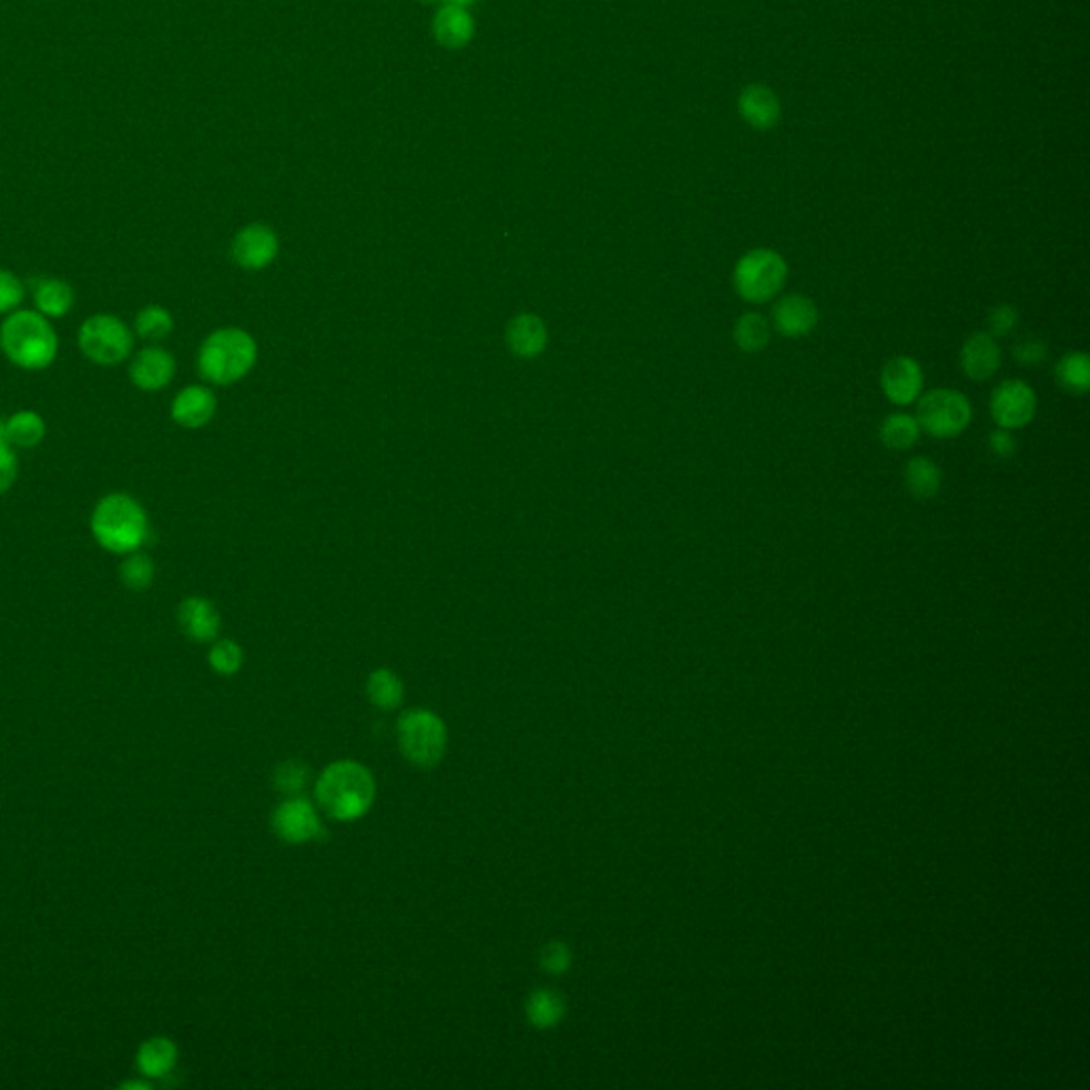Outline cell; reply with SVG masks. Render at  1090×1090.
I'll list each match as a JSON object with an SVG mask.
<instances>
[{
  "label": "cell",
  "mask_w": 1090,
  "mask_h": 1090,
  "mask_svg": "<svg viewBox=\"0 0 1090 1090\" xmlns=\"http://www.w3.org/2000/svg\"><path fill=\"white\" fill-rule=\"evenodd\" d=\"M96 543L111 554H131L150 537V522L143 506L126 492L103 497L90 518Z\"/></svg>",
  "instance_id": "obj_1"
},
{
  "label": "cell",
  "mask_w": 1090,
  "mask_h": 1090,
  "mask_svg": "<svg viewBox=\"0 0 1090 1090\" xmlns=\"http://www.w3.org/2000/svg\"><path fill=\"white\" fill-rule=\"evenodd\" d=\"M319 807L335 821H358L371 807L375 780L371 772L356 761H337L328 765L316 784Z\"/></svg>",
  "instance_id": "obj_2"
},
{
  "label": "cell",
  "mask_w": 1090,
  "mask_h": 1090,
  "mask_svg": "<svg viewBox=\"0 0 1090 1090\" xmlns=\"http://www.w3.org/2000/svg\"><path fill=\"white\" fill-rule=\"evenodd\" d=\"M0 349L16 367L43 371L58 356V337L39 312H11L0 324Z\"/></svg>",
  "instance_id": "obj_3"
},
{
  "label": "cell",
  "mask_w": 1090,
  "mask_h": 1090,
  "mask_svg": "<svg viewBox=\"0 0 1090 1090\" xmlns=\"http://www.w3.org/2000/svg\"><path fill=\"white\" fill-rule=\"evenodd\" d=\"M256 344L241 328H220L212 333L198 352V371L203 379L226 386L240 381L256 363Z\"/></svg>",
  "instance_id": "obj_4"
},
{
  "label": "cell",
  "mask_w": 1090,
  "mask_h": 1090,
  "mask_svg": "<svg viewBox=\"0 0 1090 1090\" xmlns=\"http://www.w3.org/2000/svg\"><path fill=\"white\" fill-rule=\"evenodd\" d=\"M788 279V263L782 254L758 247L744 254L733 268V286L735 293L745 303L763 305L770 303L784 291Z\"/></svg>",
  "instance_id": "obj_5"
},
{
  "label": "cell",
  "mask_w": 1090,
  "mask_h": 1090,
  "mask_svg": "<svg viewBox=\"0 0 1090 1090\" xmlns=\"http://www.w3.org/2000/svg\"><path fill=\"white\" fill-rule=\"evenodd\" d=\"M400 752L416 767L430 770L439 765L448 747L444 720L428 710H411L399 720Z\"/></svg>",
  "instance_id": "obj_6"
},
{
  "label": "cell",
  "mask_w": 1090,
  "mask_h": 1090,
  "mask_svg": "<svg viewBox=\"0 0 1090 1090\" xmlns=\"http://www.w3.org/2000/svg\"><path fill=\"white\" fill-rule=\"evenodd\" d=\"M78 342L81 354L90 363L115 367L133 354L134 333L122 319L111 314H96L81 324Z\"/></svg>",
  "instance_id": "obj_7"
},
{
  "label": "cell",
  "mask_w": 1090,
  "mask_h": 1090,
  "mask_svg": "<svg viewBox=\"0 0 1090 1090\" xmlns=\"http://www.w3.org/2000/svg\"><path fill=\"white\" fill-rule=\"evenodd\" d=\"M974 409L969 399L953 388H935L918 403L920 430L935 439H955L971 425Z\"/></svg>",
  "instance_id": "obj_8"
},
{
  "label": "cell",
  "mask_w": 1090,
  "mask_h": 1090,
  "mask_svg": "<svg viewBox=\"0 0 1090 1090\" xmlns=\"http://www.w3.org/2000/svg\"><path fill=\"white\" fill-rule=\"evenodd\" d=\"M1038 414V395L1022 379H1006L990 395V416L999 428H1025Z\"/></svg>",
  "instance_id": "obj_9"
},
{
  "label": "cell",
  "mask_w": 1090,
  "mask_h": 1090,
  "mask_svg": "<svg viewBox=\"0 0 1090 1090\" xmlns=\"http://www.w3.org/2000/svg\"><path fill=\"white\" fill-rule=\"evenodd\" d=\"M882 393L895 405H911L920 399L925 388V373L916 358L895 356L890 358L879 375Z\"/></svg>",
  "instance_id": "obj_10"
},
{
  "label": "cell",
  "mask_w": 1090,
  "mask_h": 1090,
  "mask_svg": "<svg viewBox=\"0 0 1090 1090\" xmlns=\"http://www.w3.org/2000/svg\"><path fill=\"white\" fill-rule=\"evenodd\" d=\"M273 828L277 837L288 844H305L322 835L318 812L305 798H288L277 805L273 814Z\"/></svg>",
  "instance_id": "obj_11"
},
{
  "label": "cell",
  "mask_w": 1090,
  "mask_h": 1090,
  "mask_svg": "<svg viewBox=\"0 0 1090 1090\" xmlns=\"http://www.w3.org/2000/svg\"><path fill=\"white\" fill-rule=\"evenodd\" d=\"M821 312L816 303L805 294H786L773 305V328L788 339H801L812 335L818 326Z\"/></svg>",
  "instance_id": "obj_12"
},
{
  "label": "cell",
  "mask_w": 1090,
  "mask_h": 1090,
  "mask_svg": "<svg viewBox=\"0 0 1090 1090\" xmlns=\"http://www.w3.org/2000/svg\"><path fill=\"white\" fill-rule=\"evenodd\" d=\"M279 241L265 224H249L233 241V258L247 271H261L277 258Z\"/></svg>",
  "instance_id": "obj_13"
},
{
  "label": "cell",
  "mask_w": 1090,
  "mask_h": 1090,
  "mask_svg": "<svg viewBox=\"0 0 1090 1090\" xmlns=\"http://www.w3.org/2000/svg\"><path fill=\"white\" fill-rule=\"evenodd\" d=\"M960 369L971 381H988L1001 367V347L988 333H974L965 339L958 354Z\"/></svg>",
  "instance_id": "obj_14"
},
{
  "label": "cell",
  "mask_w": 1090,
  "mask_h": 1090,
  "mask_svg": "<svg viewBox=\"0 0 1090 1090\" xmlns=\"http://www.w3.org/2000/svg\"><path fill=\"white\" fill-rule=\"evenodd\" d=\"M129 375L139 390L159 393L175 377V358L164 347H143L134 356Z\"/></svg>",
  "instance_id": "obj_15"
},
{
  "label": "cell",
  "mask_w": 1090,
  "mask_h": 1090,
  "mask_svg": "<svg viewBox=\"0 0 1090 1090\" xmlns=\"http://www.w3.org/2000/svg\"><path fill=\"white\" fill-rule=\"evenodd\" d=\"M215 397L205 386H187L171 405V418L184 428H201L215 414Z\"/></svg>",
  "instance_id": "obj_16"
},
{
  "label": "cell",
  "mask_w": 1090,
  "mask_h": 1090,
  "mask_svg": "<svg viewBox=\"0 0 1090 1090\" xmlns=\"http://www.w3.org/2000/svg\"><path fill=\"white\" fill-rule=\"evenodd\" d=\"M177 618L184 633L194 641H212L220 631V613L212 601L203 597H190L182 601Z\"/></svg>",
  "instance_id": "obj_17"
},
{
  "label": "cell",
  "mask_w": 1090,
  "mask_h": 1090,
  "mask_svg": "<svg viewBox=\"0 0 1090 1090\" xmlns=\"http://www.w3.org/2000/svg\"><path fill=\"white\" fill-rule=\"evenodd\" d=\"M507 344L516 356H522V358L539 356L548 346L546 324L532 314L516 316L507 326Z\"/></svg>",
  "instance_id": "obj_18"
},
{
  "label": "cell",
  "mask_w": 1090,
  "mask_h": 1090,
  "mask_svg": "<svg viewBox=\"0 0 1090 1090\" xmlns=\"http://www.w3.org/2000/svg\"><path fill=\"white\" fill-rule=\"evenodd\" d=\"M904 481L907 492L918 499V501H929L939 495L944 473L939 465L927 458V456H914L907 460L904 471Z\"/></svg>",
  "instance_id": "obj_19"
},
{
  "label": "cell",
  "mask_w": 1090,
  "mask_h": 1090,
  "mask_svg": "<svg viewBox=\"0 0 1090 1090\" xmlns=\"http://www.w3.org/2000/svg\"><path fill=\"white\" fill-rule=\"evenodd\" d=\"M435 37L446 48H462L473 37V20L465 7L444 4V9L435 18Z\"/></svg>",
  "instance_id": "obj_20"
},
{
  "label": "cell",
  "mask_w": 1090,
  "mask_h": 1090,
  "mask_svg": "<svg viewBox=\"0 0 1090 1090\" xmlns=\"http://www.w3.org/2000/svg\"><path fill=\"white\" fill-rule=\"evenodd\" d=\"M34 305H37V312L45 318H62L71 312L73 303H75V293L73 288L64 282V279H58V277H45V279H39L37 286H34Z\"/></svg>",
  "instance_id": "obj_21"
},
{
  "label": "cell",
  "mask_w": 1090,
  "mask_h": 1090,
  "mask_svg": "<svg viewBox=\"0 0 1090 1090\" xmlns=\"http://www.w3.org/2000/svg\"><path fill=\"white\" fill-rule=\"evenodd\" d=\"M920 432L923 430L914 416L890 414L879 425V441L893 452H904L918 444Z\"/></svg>",
  "instance_id": "obj_22"
},
{
  "label": "cell",
  "mask_w": 1090,
  "mask_h": 1090,
  "mask_svg": "<svg viewBox=\"0 0 1090 1090\" xmlns=\"http://www.w3.org/2000/svg\"><path fill=\"white\" fill-rule=\"evenodd\" d=\"M733 339L745 354H758L772 342V322L758 312H745L735 322Z\"/></svg>",
  "instance_id": "obj_23"
},
{
  "label": "cell",
  "mask_w": 1090,
  "mask_h": 1090,
  "mask_svg": "<svg viewBox=\"0 0 1090 1090\" xmlns=\"http://www.w3.org/2000/svg\"><path fill=\"white\" fill-rule=\"evenodd\" d=\"M564 1013H567V1004L557 990L552 988L532 990L527 1001V1016L532 1027L552 1029L564 1018Z\"/></svg>",
  "instance_id": "obj_24"
},
{
  "label": "cell",
  "mask_w": 1090,
  "mask_h": 1090,
  "mask_svg": "<svg viewBox=\"0 0 1090 1090\" xmlns=\"http://www.w3.org/2000/svg\"><path fill=\"white\" fill-rule=\"evenodd\" d=\"M1055 379L1069 395L1090 390V358L1084 352H1067L1055 367Z\"/></svg>",
  "instance_id": "obj_25"
},
{
  "label": "cell",
  "mask_w": 1090,
  "mask_h": 1090,
  "mask_svg": "<svg viewBox=\"0 0 1090 1090\" xmlns=\"http://www.w3.org/2000/svg\"><path fill=\"white\" fill-rule=\"evenodd\" d=\"M45 437V422L37 411H18L7 420V444L11 448H34Z\"/></svg>",
  "instance_id": "obj_26"
},
{
  "label": "cell",
  "mask_w": 1090,
  "mask_h": 1090,
  "mask_svg": "<svg viewBox=\"0 0 1090 1090\" xmlns=\"http://www.w3.org/2000/svg\"><path fill=\"white\" fill-rule=\"evenodd\" d=\"M175 1061H177V1048L169 1039H150L139 1050V1067L145 1076H164L175 1067Z\"/></svg>",
  "instance_id": "obj_27"
},
{
  "label": "cell",
  "mask_w": 1090,
  "mask_h": 1090,
  "mask_svg": "<svg viewBox=\"0 0 1090 1090\" xmlns=\"http://www.w3.org/2000/svg\"><path fill=\"white\" fill-rule=\"evenodd\" d=\"M367 692L373 705H377L379 710H397L403 701L405 689L397 673L388 669H377L369 675Z\"/></svg>",
  "instance_id": "obj_28"
},
{
  "label": "cell",
  "mask_w": 1090,
  "mask_h": 1090,
  "mask_svg": "<svg viewBox=\"0 0 1090 1090\" xmlns=\"http://www.w3.org/2000/svg\"><path fill=\"white\" fill-rule=\"evenodd\" d=\"M154 575H156V567L147 554H143L141 550L124 554V560L120 564V580L129 590L134 592L147 590L154 582Z\"/></svg>",
  "instance_id": "obj_29"
},
{
  "label": "cell",
  "mask_w": 1090,
  "mask_h": 1090,
  "mask_svg": "<svg viewBox=\"0 0 1090 1090\" xmlns=\"http://www.w3.org/2000/svg\"><path fill=\"white\" fill-rule=\"evenodd\" d=\"M742 111L754 126H772L777 118V101L770 90L754 85L745 90Z\"/></svg>",
  "instance_id": "obj_30"
},
{
  "label": "cell",
  "mask_w": 1090,
  "mask_h": 1090,
  "mask_svg": "<svg viewBox=\"0 0 1090 1090\" xmlns=\"http://www.w3.org/2000/svg\"><path fill=\"white\" fill-rule=\"evenodd\" d=\"M171 330H173V316L160 305H150L141 309L134 319V333L147 342L166 339Z\"/></svg>",
  "instance_id": "obj_31"
},
{
  "label": "cell",
  "mask_w": 1090,
  "mask_h": 1090,
  "mask_svg": "<svg viewBox=\"0 0 1090 1090\" xmlns=\"http://www.w3.org/2000/svg\"><path fill=\"white\" fill-rule=\"evenodd\" d=\"M273 782H275V788L279 793H286V795H296L300 791H305L307 782H309V770L305 763H298V761H286L282 763L277 770H275V775H273Z\"/></svg>",
  "instance_id": "obj_32"
},
{
  "label": "cell",
  "mask_w": 1090,
  "mask_h": 1090,
  "mask_svg": "<svg viewBox=\"0 0 1090 1090\" xmlns=\"http://www.w3.org/2000/svg\"><path fill=\"white\" fill-rule=\"evenodd\" d=\"M210 663L222 675L237 673L241 663H243V650H241L240 643H235L231 639L217 641L210 652Z\"/></svg>",
  "instance_id": "obj_33"
},
{
  "label": "cell",
  "mask_w": 1090,
  "mask_h": 1090,
  "mask_svg": "<svg viewBox=\"0 0 1090 1090\" xmlns=\"http://www.w3.org/2000/svg\"><path fill=\"white\" fill-rule=\"evenodd\" d=\"M1011 354H1013V358H1016L1018 365L1031 369V367H1038V365L1046 363V358H1048V344L1043 339L1036 337V335H1027V337H1022L1020 342L1013 344Z\"/></svg>",
  "instance_id": "obj_34"
},
{
  "label": "cell",
  "mask_w": 1090,
  "mask_h": 1090,
  "mask_svg": "<svg viewBox=\"0 0 1090 1090\" xmlns=\"http://www.w3.org/2000/svg\"><path fill=\"white\" fill-rule=\"evenodd\" d=\"M24 284L11 271L0 268V314H11L24 300Z\"/></svg>",
  "instance_id": "obj_35"
},
{
  "label": "cell",
  "mask_w": 1090,
  "mask_h": 1090,
  "mask_svg": "<svg viewBox=\"0 0 1090 1090\" xmlns=\"http://www.w3.org/2000/svg\"><path fill=\"white\" fill-rule=\"evenodd\" d=\"M986 322H988V335L1006 337L1016 330V326L1020 322V314L1010 303H1001L988 312Z\"/></svg>",
  "instance_id": "obj_36"
},
{
  "label": "cell",
  "mask_w": 1090,
  "mask_h": 1090,
  "mask_svg": "<svg viewBox=\"0 0 1090 1090\" xmlns=\"http://www.w3.org/2000/svg\"><path fill=\"white\" fill-rule=\"evenodd\" d=\"M571 965V950L562 944V941H550L543 950H541V967L552 974V976H560L569 969Z\"/></svg>",
  "instance_id": "obj_37"
},
{
  "label": "cell",
  "mask_w": 1090,
  "mask_h": 1090,
  "mask_svg": "<svg viewBox=\"0 0 1090 1090\" xmlns=\"http://www.w3.org/2000/svg\"><path fill=\"white\" fill-rule=\"evenodd\" d=\"M988 450L999 460H1010L1018 452V441L1008 428H997L988 435Z\"/></svg>",
  "instance_id": "obj_38"
},
{
  "label": "cell",
  "mask_w": 1090,
  "mask_h": 1090,
  "mask_svg": "<svg viewBox=\"0 0 1090 1090\" xmlns=\"http://www.w3.org/2000/svg\"><path fill=\"white\" fill-rule=\"evenodd\" d=\"M18 479V456L9 444H0V495L13 488Z\"/></svg>",
  "instance_id": "obj_39"
},
{
  "label": "cell",
  "mask_w": 1090,
  "mask_h": 1090,
  "mask_svg": "<svg viewBox=\"0 0 1090 1090\" xmlns=\"http://www.w3.org/2000/svg\"><path fill=\"white\" fill-rule=\"evenodd\" d=\"M444 2H446V4H456V7H465V9H467V7H469V4H473L476 0H444Z\"/></svg>",
  "instance_id": "obj_40"
},
{
  "label": "cell",
  "mask_w": 1090,
  "mask_h": 1090,
  "mask_svg": "<svg viewBox=\"0 0 1090 1090\" xmlns=\"http://www.w3.org/2000/svg\"><path fill=\"white\" fill-rule=\"evenodd\" d=\"M0 444H7V420H0Z\"/></svg>",
  "instance_id": "obj_41"
},
{
  "label": "cell",
  "mask_w": 1090,
  "mask_h": 1090,
  "mask_svg": "<svg viewBox=\"0 0 1090 1090\" xmlns=\"http://www.w3.org/2000/svg\"><path fill=\"white\" fill-rule=\"evenodd\" d=\"M425 2H432V0H425Z\"/></svg>",
  "instance_id": "obj_42"
}]
</instances>
